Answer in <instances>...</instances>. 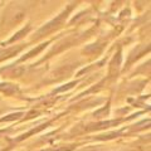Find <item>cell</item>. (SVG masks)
<instances>
[{
	"label": "cell",
	"instance_id": "2",
	"mask_svg": "<svg viewBox=\"0 0 151 151\" xmlns=\"http://www.w3.org/2000/svg\"><path fill=\"white\" fill-rule=\"evenodd\" d=\"M0 91L6 94H12L18 91V87L13 86V84H0Z\"/></svg>",
	"mask_w": 151,
	"mask_h": 151
},
{
	"label": "cell",
	"instance_id": "1",
	"mask_svg": "<svg viewBox=\"0 0 151 151\" xmlns=\"http://www.w3.org/2000/svg\"><path fill=\"white\" fill-rule=\"evenodd\" d=\"M68 12H69V10L64 12L63 14H60V15H59L58 18H57V19H54V20H52V22H50V23H48L47 25H44V27L42 28V29H40L39 32H38V35H39V37H40V35H44V34H47V33L52 32L55 27H58V24H59L60 22H62V19H63L65 15H67V13H68Z\"/></svg>",
	"mask_w": 151,
	"mask_h": 151
}]
</instances>
